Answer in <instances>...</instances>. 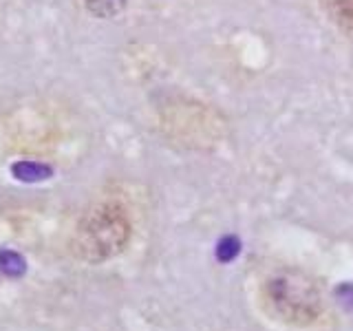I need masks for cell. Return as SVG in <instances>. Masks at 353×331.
Segmentation results:
<instances>
[{"mask_svg": "<svg viewBox=\"0 0 353 331\" xmlns=\"http://www.w3.org/2000/svg\"><path fill=\"white\" fill-rule=\"evenodd\" d=\"M130 241V221L115 203H104L86 212L73 234V252L86 263L117 257Z\"/></svg>", "mask_w": 353, "mask_h": 331, "instance_id": "cell-1", "label": "cell"}, {"mask_svg": "<svg viewBox=\"0 0 353 331\" xmlns=\"http://www.w3.org/2000/svg\"><path fill=\"white\" fill-rule=\"evenodd\" d=\"M263 303L276 320L298 327L316 323L325 309L316 283L298 272H281L265 281Z\"/></svg>", "mask_w": 353, "mask_h": 331, "instance_id": "cell-2", "label": "cell"}, {"mask_svg": "<svg viewBox=\"0 0 353 331\" xmlns=\"http://www.w3.org/2000/svg\"><path fill=\"white\" fill-rule=\"evenodd\" d=\"M161 124L168 135L181 143L205 146L216 143L225 132V117L210 104L188 97H172L161 104Z\"/></svg>", "mask_w": 353, "mask_h": 331, "instance_id": "cell-3", "label": "cell"}, {"mask_svg": "<svg viewBox=\"0 0 353 331\" xmlns=\"http://www.w3.org/2000/svg\"><path fill=\"white\" fill-rule=\"evenodd\" d=\"M11 174H14L18 181L36 183V181L49 179V177L53 174V170H51V166L40 163V161H18V163L11 166Z\"/></svg>", "mask_w": 353, "mask_h": 331, "instance_id": "cell-4", "label": "cell"}, {"mask_svg": "<svg viewBox=\"0 0 353 331\" xmlns=\"http://www.w3.org/2000/svg\"><path fill=\"white\" fill-rule=\"evenodd\" d=\"M327 14L338 29L353 33V0H327Z\"/></svg>", "mask_w": 353, "mask_h": 331, "instance_id": "cell-5", "label": "cell"}, {"mask_svg": "<svg viewBox=\"0 0 353 331\" xmlns=\"http://www.w3.org/2000/svg\"><path fill=\"white\" fill-rule=\"evenodd\" d=\"M27 270L25 259L14 250H0V272L5 276H22Z\"/></svg>", "mask_w": 353, "mask_h": 331, "instance_id": "cell-6", "label": "cell"}, {"mask_svg": "<svg viewBox=\"0 0 353 331\" xmlns=\"http://www.w3.org/2000/svg\"><path fill=\"white\" fill-rule=\"evenodd\" d=\"M126 0H86V7L88 11H93L95 16L99 18H108V16H115L117 11L124 7Z\"/></svg>", "mask_w": 353, "mask_h": 331, "instance_id": "cell-7", "label": "cell"}, {"mask_svg": "<svg viewBox=\"0 0 353 331\" xmlns=\"http://www.w3.org/2000/svg\"><path fill=\"white\" fill-rule=\"evenodd\" d=\"M239 254V241L234 237H225L223 241L219 243V248H216V259L221 263H230L232 259H234Z\"/></svg>", "mask_w": 353, "mask_h": 331, "instance_id": "cell-8", "label": "cell"}]
</instances>
